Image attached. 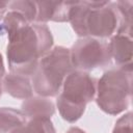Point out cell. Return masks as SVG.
Here are the masks:
<instances>
[{
	"label": "cell",
	"instance_id": "ba28073f",
	"mask_svg": "<svg viewBox=\"0 0 133 133\" xmlns=\"http://www.w3.org/2000/svg\"><path fill=\"white\" fill-rule=\"evenodd\" d=\"M21 126L11 133H55L51 122L45 117H35L34 121L28 123L24 128Z\"/></svg>",
	"mask_w": 133,
	"mask_h": 133
},
{
	"label": "cell",
	"instance_id": "3957f363",
	"mask_svg": "<svg viewBox=\"0 0 133 133\" xmlns=\"http://www.w3.org/2000/svg\"><path fill=\"white\" fill-rule=\"evenodd\" d=\"M94 94V79L88 74L75 73L70 75L64 83V90L57 101L63 118L70 122L79 118Z\"/></svg>",
	"mask_w": 133,
	"mask_h": 133
},
{
	"label": "cell",
	"instance_id": "6da1fadb",
	"mask_svg": "<svg viewBox=\"0 0 133 133\" xmlns=\"http://www.w3.org/2000/svg\"><path fill=\"white\" fill-rule=\"evenodd\" d=\"M9 46L7 56L12 71L21 72L25 65L35 68L37 57L46 52L52 45L50 31L45 26H30L27 21H22L8 30Z\"/></svg>",
	"mask_w": 133,
	"mask_h": 133
},
{
	"label": "cell",
	"instance_id": "30bf717a",
	"mask_svg": "<svg viewBox=\"0 0 133 133\" xmlns=\"http://www.w3.org/2000/svg\"><path fill=\"white\" fill-rule=\"evenodd\" d=\"M68 133H84V132H82V131L79 130V129H75V128H74V129H71Z\"/></svg>",
	"mask_w": 133,
	"mask_h": 133
},
{
	"label": "cell",
	"instance_id": "8fae6325",
	"mask_svg": "<svg viewBox=\"0 0 133 133\" xmlns=\"http://www.w3.org/2000/svg\"><path fill=\"white\" fill-rule=\"evenodd\" d=\"M0 95H1V84H0Z\"/></svg>",
	"mask_w": 133,
	"mask_h": 133
},
{
	"label": "cell",
	"instance_id": "5b68a950",
	"mask_svg": "<svg viewBox=\"0 0 133 133\" xmlns=\"http://www.w3.org/2000/svg\"><path fill=\"white\" fill-rule=\"evenodd\" d=\"M126 75V70H112L99 82L98 104L106 112L118 113L128 106L131 96V74Z\"/></svg>",
	"mask_w": 133,
	"mask_h": 133
},
{
	"label": "cell",
	"instance_id": "52a82bcc",
	"mask_svg": "<svg viewBox=\"0 0 133 133\" xmlns=\"http://www.w3.org/2000/svg\"><path fill=\"white\" fill-rule=\"evenodd\" d=\"M110 52L114 56L115 61L119 64L131 63V38L126 37L125 33H118L113 37L110 45Z\"/></svg>",
	"mask_w": 133,
	"mask_h": 133
},
{
	"label": "cell",
	"instance_id": "7a4b0ae2",
	"mask_svg": "<svg viewBox=\"0 0 133 133\" xmlns=\"http://www.w3.org/2000/svg\"><path fill=\"white\" fill-rule=\"evenodd\" d=\"M110 2L72 3L69 19L79 35L109 36L115 29L118 12Z\"/></svg>",
	"mask_w": 133,
	"mask_h": 133
},
{
	"label": "cell",
	"instance_id": "8992f818",
	"mask_svg": "<svg viewBox=\"0 0 133 133\" xmlns=\"http://www.w3.org/2000/svg\"><path fill=\"white\" fill-rule=\"evenodd\" d=\"M110 51L109 46L95 39L79 41L73 49V60L80 69L89 70L97 65H104L109 62Z\"/></svg>",
	"mask_w": 133,
	"mask_h": 133
},
{
	"label": "cell",
	"instance_id": "277c9868",
	"mask_svg": "<svg viewBox=\"0 0 133 133\" xmlns=\"http://www.w3.org/2000/svg\"><path fill=\"white\" fill-rule=\"evenodd\" d=\"M71 68V57L68 49L55 48L45 56L36 68L34 87L36 92L44 96L57 94L62 79Z\"/></svg>",
	"mask_w": 133,
	"mask_h": 133
},
{
	"label": "cell",
	"instance_id": "9c48e42d",
	"mask_svg": "<svg viewBox=\"0 0 133 133\" xmlns=\"http://www.w3.org/2000/svg\"><path fill=\"white\" fill-rule=\"evenodd\" d=\"M127 116L128 115H126V117H122L118 121L113 133H131V119L128 122V124H126Z\"/></svg>",
	"mask_w": 133,
	"mask_h": 133
}]
</instances>
